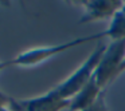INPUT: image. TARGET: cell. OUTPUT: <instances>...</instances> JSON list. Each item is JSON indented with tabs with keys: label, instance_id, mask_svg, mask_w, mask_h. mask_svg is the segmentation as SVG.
<instances>
[{
	"label": "cell",
	"instance_id": "obj_1",
	"mask_svg": "<svg viewBox=\"0 0 125 111\" xmlns=\"http://www.w3.org/2000/svg\"><path fill=\"white\" fill-rule=\"evenodd\" d=\"M105 50H106V44L100 43L93 50V52L89 55V58L67 79H65L61 84L54 87L51 90V92L57 98H59L61 100H71L82 90V87L92 79L93 74L95 71V67H97Z\"/></svg>",
	"mask_w": 125,
	"mask_h": 111
},
{
	"label": "cell",
	"instance_id": "obj_2",
	"mask_svg": "<svg viewBox=\"0 0 125 111\" xmlns=\"http://www.w3.org/2000/svg\"><path fill=\"white\" fill-rule=\"evenodd\" d=\"M105 38L104 32H97L89 36H83V38H75L71 39L69 42L65 43H59V44H54V46H46V47H38V48H32V50H27L24 52H20L19 55L11 59V64L12 66H19V67H34V66L42 64V63L47 62L49 59L57 56L59 54L73 50L78 46L86 44L89 42H93L95 39H101Z\"/></svg>",
	"mask_w": 125,
	"mask_h": 111
},
{
	"label": "cell",
	"instance_id": "obj_3",
	"mask_svg": "<svg viewBox=\"0 0 125 111\" xmlns=\"http://www.w3.org/2000/svg\"><path fill=\"white\" fill-rule=\"evenodd\" d=\"M125 59V39L112 40L98 62L93 78L101 88H105L112 80L120 75V67Z\"/></svg>",
	"mask_w": 125,
	"mask_h": 111
},
{
	"label": "cell",
	"instance_id": "obj_4",
	"mask_svg": "<svg viewBox=\"0 0 125 111\" xmlns=\"http://www.w3.org/2000/svg\"><path fill=\"white\" fill-rule=\"evenodd\" d=\"M81 4L85 8V14L78 20V24H85V23L112 19L114 14L122 7L124 1L121 0H87V1H82Z\"/></svg>",
	"mask_w": 125,
	"mask_h": 111
},
{
	"label": "cell",
	"instance_id": "obj_5",
	"mask_svg": "<svg viewBox=\"0 0 125 111\" xmlns=\"http://www.w3.org/2000/svg\"><path fill=\"white\" fill-rule=\"evenodd\" d=\"M18 103L23 111H62L70 106V100H61L52 94L51 90L41 96L20 99Z\"/></svg>",
	"mask_w": 125,
	"mask_h": 111
},
{
	"label": "cell",
	"instance_id": "obj_6",
	"mask_svg": "<svg viewBox=\"0 0 125 111\" xmlns=\"http://www.w3.org/2000/svg\"><path fill=\"white\" fill-rule=\"evenodd\" d=\"M102 92H104V90L98 86L95 79L92 76V79L82 87L81 91L70 100L69 110L70 111H83L85 108L92 106Z\"/></svg>",
	"mask_w": 125,
	"mask_h": 111
},
{
	"label": "cell",
	"instance_id": "obj_7",
	"mask_svg": "<svg viewBox=\"0 0 125 111\" xmlns=\"http://www.w3.org/2000/svg\"><path fill=\"white\" fill-rule=\"evenodd\" d=\"M105 38H109L110 40H121L125 39V1L122 7L114 14V16L110 19L108 28L102 31Z\"/></svg>",
	"mask_w": 125,
	"mask_h": 111
},
{
	"label": "cell",
	"instance_id": "obj_8",
	"mask_svg": "<svg viewBox=\"0 0 125 111\" xmlns=\"http://www.w3.org/2000/svg\"><path fill=\"white\" fill-rule=\"evenodd\" d=\"M83 111H109L108 104H106V98H105V91L98 96V99L93 103L92 106H89L87 108H85Z\"/></svg>",
	"mask_w": 125,
	"mask_h": 111
},
{
	"label": "cell",
	"instance_id": "obj_9",
	"mask_svg": "<svg viewBox=\"0 0 125 111\" xmlns=\"http://www.w3.org/2000/svg\"><path fill=\"white\" fill-rule=\"evenodd\" d=\"M12 102V98H10L8 95H6L4 92L0 91V107H3V106H10Z\"/></svg>",
	"mask_w": 125,
	"mask_h": 111
},
{
	"label": "cell",
	"instance_id": "obj_10",
	"mask_svg": "<svg viewBox=\"0 0 125 111\" xmlns=\"http://www.w3.org/2000/svg\"><path fill=\"white\" fill-rule=\"evenodd\" d=\"M12 67L11 64V59L10 60H0V72H3L4 70H7V68Z\"/></svg>",
	"mask_w": 125,
	"mask_h": 111
},
{
	"label": "cell",
	"instance_id": "obj_11",
	"mask_svg": "<svg viewBox=\"0 0 125 111\" xmlns=\"http://www.w3.org/2000/svg\"><path fill=\"white\" fill-rule=\"evenodd\" d=\"M10 108H11L12 111H23L22 108H20V106H19V103H18L16 99H12L11 104H10Z\"/></svg>",
	"mask_w": 125,
	"mask_h": 111
},
{
	"label": "cell",
	"instance_id": "obj_12",
	"mask_svg": "<svg viewBox=\"0 0 125 111\" xmlns=\"http://www.w3.org/2000/svg\"><path fill=\"white\" fill-rule=\"evenodd\" d=\"M0 111H12L10 108V106H3V107H0Z\"/></svg>",
	"mask_w": 125,
	"mask_h": 111
},
{
	"label": "cell",
	"instance_id": "obj_13",
	"mask_svg": "<svg viewBox=\"0 0 125 111\" xmlns=\"http://www.w3.org/2000/svg\"><path fill=\"white\" fill-rule=\"evenodd\" d=\"M124 71H125V59H124V62H122L121 67H120V74H122Z\"/></svg>",
	"mask_w": 125,
	"mask_h": 111
}]
</instances>
